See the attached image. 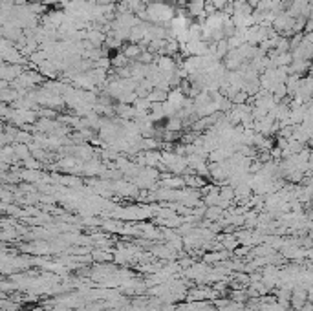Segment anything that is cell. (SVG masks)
Wrapping results in <instances>:
<instances>
[{
  "instance_id": "obj_1",
  "label": "cell",
  "mask_w": 313,
  "mask_h": 311,
  "mask_svg": "<svg viewBox=\"0 0 313 311\" xmlns=\"http://www.w3.org/2000/svg\"><path fill=\"white\" fill-rule=\"evenodd\" d=\"M291 55H293V59L311 60V57H313V42L304 37L302 40H300V44H298L297 48L291 50Z\"/></svg>"
},
{
  "instance_id": "obj_2",
  "label": "cell",
  "mask_w": 313,
  "mask_h": 311,
  "mask_svg": "<svg viewBox=\"0 0 313 311\" xmlns=\"http://www.w3.org/2000/svg\"><path fill=\"white\" fill-rule=\"evenodd\" d=\"M311 70V60H302V59H293V62L287 66V74L289 76H298L302 77Z\"/></svg>"
},
{
  "instance_id": "obj_3",
  "label": "cell",
  "mask_w": 313,
  "mask_h": 311,
  "mask_svg": "<svg viewBox=\"0 0 313 311\" xmlns=\"http://www.w3.org/2000/svg\"><path fill=\"white\" fill-rule=\"evenodd\" d=\"M293 140L300 141V143H309L313 140V126L306 123L295 124V130H293Z\"/></svg>"
},
{
  "instance_id": "obj_4",
  "label": "cell",
  "mask_w": 313,
  "mask_h": 311,
  "mask_svg": "<svg viewBox=\"0 0 313 311\" xmlns=\"http://www.w3.org/2000/svg\"><path fill=\"white\" fill-rule=\"evenodd\" d=\"M24 74V68H22L21 64H8V62H4V66H2V80H15L19 79V77Z\"/></svg>"
},
{
  "instance_id": "obj_5",
  "label": "cell",
  "mask_w": 313,
  "mask_h": 311,
  "mask_svg": "<svg viewBox=\"0 0 313 311\" xmlns=\"http://www.w3.org/2000/svg\"><path fill=\"white\" fill-rule=\"evenodd\" d=\"M205 6H207V0H189V4H187V15L191 16V18H200L205 13Z\"/></svg>"
},
{
  "instance_id": "obj_6",
  "label": "cell",
  "mask_w": 313,
  "mask_h": 311,
  "mask_svg": "<svg viewBox=\"0 0 313 311\" xmlns=\"http://www.w3.org/2000/svg\"><path fill=\"white\" fill-rule=\"evenodd\" d=\"M145 50H143V46H141V44H128L127 48H123V54L127 55L128 59L130 60H138L139 59V55L143 54Z\"/></svg>"
},
{
  "instance_id": "obj_7",
  "label": "cell",
  "mask_w": 313,
  "mask_h": 311,
  "mask_svg": "<svg viewBox=\"0 0 313 311\" xmlns=\"http://www.w3.org/2000/svg\"><path fill=\"white\" fill-rule=\"evenodd\" d=\"M161 185L167 188H181L183 185H187V183H185V178L178 176V178H165L163 182H161Z\"/></svg>"
},
{
  "instance_id": "obj_8",
  "label": "cell",
  "mask_w": 313,
  "mask_h": 311,
  "mask_svg": "<svg viewBox=\"0 0 313 311\" xmlns=\"http://www.w3.org/2000/svg\"><path fill=\"white\" fill-rule=\"evenodd\" d=\"M223 216V209L218 207V205H212V207H205V218L211 222H218Z\"/></svg>"
},
{
  "instance_id": "obj_9",
  "label": "cell",
  "mask_w": 313,
  "mask_h": 311,
  "mask_svg": "<svg viewBox=\"0 0 313 311\" xmlns=\"http://www.w3.org/2000/svg\"><path fill=\"white\" fill-rule=\"evenodd\" d=\"M94 256L97 258V260H103V262H106V260H108V254H106V252H101V251H94Z\"/></svg>"
},
{
  "instance_id": "obj_10",
  "label": "cell",
  "mask_w": 313,
  "mask_h": 311,
  "mask_svg": "<svg viewBox=\"0 0 313 311\" xmlns=\"http://www.w3.org/2000/svg\"><path fill=\"white\" fill-rule=\"evenodd\" d=\"M308 300L313 302V286H309L308 288Z\"/></svg>"
},
{
  "instance_id": "obj_11",
  "label": "cell",
  "mask_w": 313,
  "mask_h": 311,
  "mask_svg": "<svg viewBox=\"0 0 313 311\" xmlns=\"http://www.w3.org/2000/svg\"><path fill=\"white\" fill-rule=\"evenodd\" d=\"M308 116H313V99L308 102Z\"/></svg>"
},
{
  "instance_id": "obj_12",
  "label": "cell",
  "mask_w": 313,
  "mask_h": 311,
  "mask_svg": "<svg viewBox=\"0 0 313 311\" xmlns=\"http://www.w3.org/2000/svg\"><path fill=\"white\" fill-rule=\"evenodd\" d=\"M311 15H313V0H311Z\"/></svg>"
},
{
  "instance_id": "obj_13",
  "label": "cell",
  "mask_w": 313,
  "mask_h": 311,
  "mask_svg": "<svg viewBox=\"0 0 313 311\" xmlns=\"http://www.w3.org/2000/svg\"><path fill=\"white\" fill-rule=\"evenodd\" d=\"M311 60H313V57H311Z\"/></svg>"
}]
</instances>
